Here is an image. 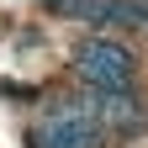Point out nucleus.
Segmentation results:
<instances>
[{"mask_svg": "<svg viewBox=\"0 0 148 148\" xmlns=\"http://www.w3.org/2000/svg\"><path fill=\"white\" fill-rule=\"evenodd\" d=\"M69 69H74V79L90 85V90H138V58H132V48H122L116 37H101V32H90V37L74 42Z\"/></svg>", "mask_w": 148, "mask_h": 148, "instance_id": "f257e3e1", "label": "nucleus"}, {"mask_svg": "<svg viewBox=\"0 0 148 148\" xmlns=\"http://www.w3.org/2000/svg\"><path fill=\"white\" fill-rule=\"evenodd\" d=\"M27 148H106V127L74 101H53L42 116L27 127Z\"/></svg>", "mask_w": 148, "mask_h": 148, "instance_id": "f03ea898", "label": "nucleus"}, {"mask_svg": "<svg viewBox=\"0 0 148 148\" xmlns=\"http://www.w3.org/2000/svg\"><path fill=\"white\" fill-rule=\"evenodd\" d=\"M79 106L106 132H122V138L148 132V106L138 101V90H90V85H79Z\"/></svg>", "mask_w": 148, "mask_h": 148, "instance_id": "7ed1b4c3", "label": "nucleus"}]
</instances>
